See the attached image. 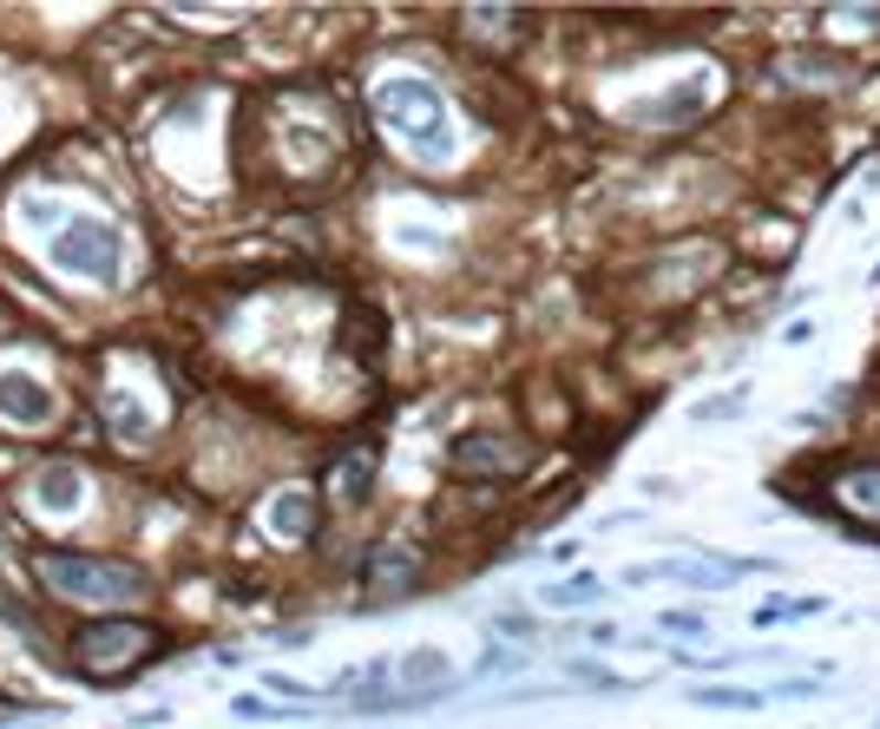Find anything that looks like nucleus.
Returning <instances> with one entry per match:
<instances>
[{"label":"nucleus","instance_id":"obj_5","mask_svg":"<svg viewBox=\"0 0 880 729\" xmlns=\"http://www.w3.org/2000/svg\"><path fill=\"white\" fill-rule=\"evenodd\" d=\"M46 250H53V263H60L66 276H86V283H99V289H113V283L126 276V237H119L113 218H66Z\"/></svg>","mask_w":880,"mask_h":729},{"label":"nucleus","instance_id":"obj_6","mask_svg":"<svg viewBox=\"0 0 880 729\" xmlns=\"http://www.w3.org/2000/svg\"><path fill=\"white\" fill-rule=\"evenodd\" d=\"M532 441H519V434H500V427H474V434H460L454 447H447V474L467 486H512L532 474Z\"/></svg>","mask_w":880,"mask_h":729},{"label":"nucleus","instance_id":"obj_1","mask_svg":"<svg viewBox=\"0 0 880 729\" xmlns=\"http://www.w3.org/2000/svg\"><path fill=\"white\" fill-rule=\"evenodd\" d=\"M356 165V119L322 86H263L231 125V178L244 191H283L289 204H316Z\"/></svg>","mask_w":880,"mask_h":729},{"label":"nucleus","instance_id":"obj_13","mask_svg":"<svg viewBox=\"0 0 880 729\" xmlns=\"http://www.w3.org/2000/svg\"><path fill=\"white\" fill-rule=\"evenodd\" d=\"M545 599H552V605H585V599H598V579H572V585H552Z\"/></svg>","mask_w":880,"mask_h":729},{"label":"nucleus","instance_id":"obj_10","mask_svg":"<svg viewBox=\"0 0 880 729\" xmlns=\"http://www.w3.org/2000/svg\"><path fill=\"white\" fill-rule=\"evenodd\" d=\"M821 493L855 519V526H874L880 532V467H868V461H848V467H828V480H821Z\"/></svg>","mask_w":880,"mask_h":729},{"label":"nucleus","instance_id":"obj_8","mask_svg":"<svg viewBox=\"0 0 880 729\" xmlns=\"http://www.w3.org/2000/svg\"><path fill=\"white\" fill-rule=\"evenodd\" d=\"M375 474H381V447L375 441L336 447L329 467H322V506H329V513H356V506L375 493Z\"/></svg>","mask_w":880,"mask_h":729},{"label":"nucleus","instance_id":"obj_4","mask_svg":"<svg viewBox=\"0 0 880 729\" xmlns=\"http://www.w3.org/2000/svg\"><path fill=\"white\" fill-rule=\"evenodd\" d=\"M369 106H375L381 131H394V138L414 145V151H441V145H447V99H441L427 80H414V73L375 80Z\"/></svg>","mask_w":880,"mask_h":729},{"label":"nucleus","instance_id":"obj_3","mask_svg":"<svg viewBox=\"0 0 880 729\" xmlns=\"http://www.w3.org/2000/svg\"><path fill=\"white\" fill-rule=\"evenodd\" d=\"M33 585L53 605H93V611H138L158 599V572L126 552H86V546H33L26 552Z\"/></svg>","mask_w":880,"mask_h":729},{"label":"nucleus","instance_id":"obj_9","mask_svg":"<svg viewBox=\"0 0 880 729\" xmlns=\"http://www.w3.org/2000/svg\"><path fill=\"white\" fill-rule=\"evenodd\" d=\"M0 421L20 427V434H46V427L60 421V394L40 388L33 374H7V381H0Z\"/></svg>","mask_w":880,"mask_h":729},{"label":"nucleus","instance_id":"obj_11","mask_svg":"<svg viewBox=\"0 0 880 729\" xmlns=\"http://www.w3.org/2000/svg\"><path fill=\"white\" fill-rule=\"evenodd\" d=\"M460 27H467V33H494V46H487V53L506 60V53H519V33L532 27V13H512V7H494V13H487V7H467V13H460Z\"/></svg>","mask_w":880,"mask_h":729},{"label":"nucleus","instance_id":"obj_7","mask_svg":"<svg viewBox=\"0 0 880 729\" xmlns=\"http://www.w3.org/2000/svg\"><path fill=\"white\" fill-rule=\"evenodd\" d=\"M427 585V552L414 539H375L356 566V599L362 605H401Z\"/></svg>","mask_w":880,"mask_h":729},{"label":"nucleus","instance_id":"obj_12","mask_svg":"<svg viewBox=\"0 0 880 729\" xmlns=\"http://www.w3.org/2000/svg\"><path fill=\"white\" fill-rule=\"evenodd\" d=\"M697 704H710V710H762L768 697H762V690H710V684H703Z\"/></svg>","mask_w":880,"mask_h":729},{"label":"nucleus","instance_id":"obj_14","mask_svg":"<svg viewBox=\"0 0 880 729\" xmlns=\"http://www.w3.org/2000/svg\"><path fill=\"white\" fill-rule=\"evenodd\" d=\"M657 631H670V637H703V617H697V611H664Z\"/></svg>","mask_w":880,"mask_h":729},{"label":"nucleus","instance_id":"obj_2","mask_svg":"<svg viewBox=\"0 0 880 729\" xmlns=\"http://www.w3.org/2000/svg\"><path fill=\"white\" fill-rule=\"evenodd\" d=\"M184 637L145 611H106V617H79L60 631V664L93 684V690H119V684H138L165 651H178Z\"/></svg>","mask_w":880,"mask_h":729}]
</instances>
